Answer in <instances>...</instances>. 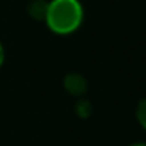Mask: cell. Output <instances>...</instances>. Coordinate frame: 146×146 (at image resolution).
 Segmentation results:
<instances>
[{
	"instance_id": "1",
	"label": "cell",
	"mask_w": 146,
	"mask_h": 146,
	"mask_svg": "<svg viewBox=\"0 0 146 146\" xmlns=\"http://www.w3.org/2000/svg\"><path fill=\"white\" fill-rule=\"evenodd\" d=\"M44 22L56 35H70L83 22V7L79 0H50Z\"/></svg>"
},
{
	"instance_id": "2",
	"label": "cell",
	"mask_w": 146,
	"mask_h": 146,
	"mask_svg": "<svg viewBox=\"0 0 146 146\" xmlns=\"http://www.w3.org/2000/svg\"><path fill=\"white\" fill-rule=\"evenodd\" d=\"M63 85H64V89L73 96H82L88 90V82L79 73H70V75H67L63 80Z\"/></svg>"
},
{
	"instance_id": "3",
	"label": "cell",
	"mask_w": 146,
	"mask_h": 146,
	"mask_svg": "<svg viewBox=\"0 0 146 146\" xmlns=\"http://www.w3.org/2000/svg\"><path fill=\"white\" fill-rule=\"evenodd\" d=\"M47 3L49 2H44V0H33L27 9L29 15L36 20H44L47 12Z\"/></svg>"
},
{
	"instance_id": "4",
	"label": "cell",
	"mask_w": 146,
	"mask_h": 146,
	"mask_svg": "<svg viewBox=\"0 0 146 146\" xmlns=\"http://www.w3.org/2000/svg\"><path fill=\"white\" fill-rule=\"evenodd\" d=\"M136 117H137L139 123L142 125V127L146 130V99L139 102V105L136 108Z\"/></svg>"
},
{
	"instance_id": "5",
	"label": "cell",
	"mask_w": 146,
	"mask_h": 146,
	"mask_svg": "<svg viewBox=\"0 0 146 146\" xmlns=\"http://www.w3.org/2000/svg\"><path fill=\"white\" fill-rule=\"evenodd\" d=\"M78 112L80 113V115H85V116H88V115H90V105H89V102H79V105H78Z\"/></svg>"
},
{
	"instance_id": "6",
	"label": "cell",
	"mask_w": 146,
	"mask_h": 146,
	"mask_svg": "<svg viewBox=\"0 0 146 146\" xmlns=\"http://www.w3.org/2000/svg\"><path fill=\"white\" fill-rule=\"evenodd\" d=\"M3 63H5V49H3L2 42H0V67L3 66Z\"/></svg>"
},
{
	"instance_id": "7",
	"label": "cell",
	"mask_w": 146,
	"mask_h": 146,
	"mask_svg": "<svg viewBox=\"0 0 146 146\" xmlns=\"http://www.w3.org/2000/svg\"><path fill=\"white\" fill-rule=\"evenodd\" d=\"M130 146H146V143H142V142H139V143H133V145H130Z\"/></svg>"
}]
</instances>
